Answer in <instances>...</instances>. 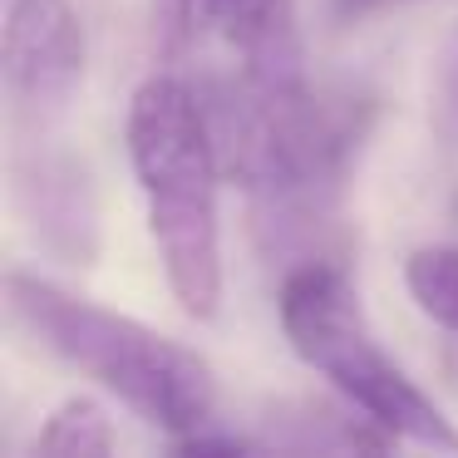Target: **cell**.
Returning <instances> with one entry per match:
<instances>
[{
    "instance_id": "cell-1",
    "label": "cell",
    "mask_w": 458,
    "mask_h": 458,
    "mask_svg": "<svg viewBox=\"0 0 458 458\" xmlns=\"http://www.w3.org/2000/svg\"><path fill=\"white\" fill-rule=\"evenodd\" d=\"M222 168L247 188L257 232L271 247L310 242L340 208L360 148L375 123V99L360 89H286L212 84L202 89Z\"/></svg>"
},
{
    "instance_id": "cell-2",
    "label": "cell",
    "mask_w": 458,
    "mask_h": 458,
    "mask_svg": "<svg viewBox=\"0 0 458 458\" xmlns=\"http://www.w3.org/2000/svg\"><path fill=\"white\" fill-rule=\"evenodd\" d=\"M129 163L168 291L192 320H212L222 306V148L202 89L178 74L143 80L129 104Z\"/></svg>"
},
{
    "instance_id": "cell-3",
    "label": "cell",
    "mask_w": 458,
    "mask_h": 458,
    "mask_svg": "<svg viewBox=\"0 0 458 458\" xmlns=\"http://www.w3.org/2000/svg\"><path fill=\"white\" fill-rule=\"evenodd\" d=\"M5 310L50 355H60L70 369L104 385L143 424L163 428L168 438L212 424V409H217L212 365L173 335H158L133 316L70 296L64 286L21 267L5 271Z\"/></svg>"
},
{
    "instance_id": "cell-4",
    "label": "cell",
    "mask_w": 458,
    "mask_h": 458,
    "mask_svg": "<svg viewBox=\"0 0 458 458\" xmlns=\"http://www.w3.org/2000/svg\"><path fill=\"white\" fill-rule=\"evenodd\" d=\"M281 330H286L291 350L301 365L326 375L350 409L369 414L379 428L394 438H409L419 448H438V454H458V428L448 414L385 355L375 330L365 326L355 291H350L345 271L330 261H296L281 281Z\"/></svg>"
},
{
    "instance_id": "cell-5",
    "label": "cell",
    "mask_w": 458,
    "mask_h": 458,
    "mask_svg": "<svg viewBox=\"0 0 458 458\" xmlns=\"http://www.w3.org/2000/svg\"><path fill=\"white\" fill-rule=\"evenodd\" d=\"M163 21L178 50L212 55V84L286 89L306 80L296 0H163Z\"/></svg>"
},
{
    "instance_id": "cell-6",
    "label": "cell",
    "mask_w": 458,
    "mask_h": 458,
    "mask_svg": "<svg viewBox=\"0 0 458 458\" xmlns=\"http://www.w3.org/2000/svg\"><path fill=\"white\" fill-rule=\"evenodd\" d=\"M0 80L11 133H60L84 84V25L70 0H11Z\"/></svg>"
},
{
    "instance_id": "cell-7",
    "label": "cell",
    "mask_w": 458,
    "mask_h": 458,
    "mask_svg": "<svg viewBox=\"0 0 458 458\" xmlns=\"http://www.w3.org/2000/svg\"><path fill=\"white\" fill-rule=\"evenodd\" d=\"M11 198L45 257L94 267L99 257V192L84 158L60 133H11Z\"/></svg>"
},
{
    "instance_id": "cell-8",
    "label": "cell",
    "mask_w": 458,
    "mask_h": 458,
    "mask_svg": "<svg viewBox=\"0 0 458 458\" xmlns=\"http://www.w3.org/2000/svg\"><path fill=\"white\" fill-rule=\"evenodd\" d=\"M114 424L94 399L74 394L60 409H50L45 428L35 434V454H70V458H89V454H114Z\"/></svg>"
},
{
    "instance_id": "cell-9",
    "label": "cell",
    "mask_w": 458,
    "mask_h": 458,
    "mask_svg": "<svg viewBox=\"0 0 458 458\" xmlns=\"http://www.w3.org/2000/svg\"><path fill=\"white\" fill-rule=\"evenodd\" d=\"M404 281L419 310L458 335V247H419L404 267Z\"/></svg>"
},
{
    "instance_id": "cell-10",
    "label": "cell",
    "mask_w": 458,
    "mask_h": 458,
    "mask_svg": "<svg viewBox=\"0 0 458 458\" xmlns=\"http://www.w3.org/2000/svg\"><path fill=\"white\" fill-rule=\"evenodd\" d=\"M389 5H409V0H335L340 21H369V15L389 11Z\"/></svg>"
}]
</instances>
